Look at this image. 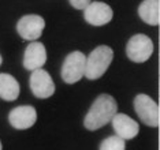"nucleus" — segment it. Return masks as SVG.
Wrapping results in <instances>:
<instances>
[{
    "instance_id": "9d476101",
    "label": "nucleus",
    "mask_w": 160,
    "mask_h": 150,
    "mask_svg": "<svg viewBox=\"0 0 160 150\" xmlns=\"http://www.w3.org/2000/svg\"><path fill=\"white\" fill-rule=\"evenodd\" d=\"M47 61V51L41 42L32 41L25 49L23 53V67L29 71L41 68Z\"/></svg>"
},
{
    "instance_id": "f257e3e1",
    "label": "nucleus",
    "mask_w": 160,
    "mask_h": 150,
    "mask_svg": "<svg viewBox=\"0 0 160 150\" xmlns=\"http://www.w3.org/2000/svg\"><path fill=\"white\" fill-rule=\"evenodd\" d=\"M118 112V104L110 94H100L94 100L89 112L86 113L83 124L90 131L99 130L111 122L114 115Z\"/></svg>"
},
{
    "instance_id": "f8f14e48",
    "label": "nucleus",
    "mask_w": 160,
    "mask_h": 150,
    "mask_svg": "<svg viewBox=\"0 0 160 150\" xmlns=\"http://www.w3.org/2000/svg\"><path fill=\"white\" fill-rule=\"evenodd\" d=\"M138 15L145 23L158 26L160 23V2L159 0H144L138 7Z\"/></svg>"
},
{
    "instance_id": "f3484780",
    "label": "nucleus",
    "mask_w": 160,
    "mask_h": 150,
    "mask_svg": "<svg viewBox=\"0 0 160 150\" xmlns=\"http://www.w3.org/2000/svg\"><path fill=\"white\" fill-rule=\"evenodd\" d=\"M0 150H2V142H0Z\"/></svg>"
},
{
    "instance_id": "9b49d317",
    "label": "nucleus",
    "mask_w": 160,
    "mask_h": 150,
    "mask_svg": "<svg viewBox=\"0 0 160 150\" xmlns=\"http://www.w3.org/2000/svg\"><path fill=\"white\" fill-rule=\"evenodd\" d=\"M112 127H114L115 133L118 137L122 139H133L136 135L140 133V126L136 120H133L130 116L125 115V113H118L116 112L114 118L111 119Z\"/></svg>"
},
{
    "instance_id": "ddd939ff",
    "label": "nucleus",
    "mask_w": 160,
    "mask_h": 150,
    "mask_svg": "<svg viewBox=\"0 0 160 150\" xmlns=\"http://www.w3.org/2000/svg\"><path fill=\"white\" fill-rule=\"evenodd\" d=\"M21 87L18 80L10 74H0V98L4 101H15L19 97Z\"/></svg>"
},
{
    "instance_id": "f03ea898",
    "label": "nucleus",
    "mask_w": 160,
    "mask_h": 150,
    "mask_svg": "<svg viewBox=\"0 0 160 150\" xmlns=\"http://www.w3.org/2000/svg\"><path fill=\"white\" fill-rule=\"evenodd\" d=\"M114 59V51L107 45H100L92 51L85 63V75L90 80L101 78Z\"/></svg>"
},
{
    "instance_id": "20e7f679",
    "label": "nucleus",
    "mask_w": 160,
    "mask_h": 150,
    "mask_svg": "<svg viewBox=\"0 0 160 150\" xmlns=\"http://www.w3.org/2000/svg\"><path fill=\"white\" fill-rule=\"evenodd\" d=\"M134 109L138 118L149 127H158L160 124L159 105L147 94H138L134 98Z\"/></svg>"
},
{
    "instance_id": "6e6552de",
    "label": "nucleus",
    "mask_w": 160,
    "mask_h": 150,
    "mask_svg": "<svg viewBox=\"0 0 160 150\" xmlns=\"http://www.w3.org/2000/svg\"><path fill=\"white\" fill-rule=\"evenodd\" d=\"M114 12L107 3L103 2H90L83 8V18L92 26H103L111 22Z\"/></svg>"
},
{
    "instance_id": "2eb2a0df",
    "label": "nucleus",
    "mask_w": 160,
    "mask_h": 150,
    "mask_svg": "<svg viewBox=\"0 0 160 150\" xmlns=\"http://www.w3.org/2000/svg\"><path fill=\"white\" fill-rule=\"evenodd\" d=\"M68 2H70V4L74 7V8L83 10L90 3V0H68Z\"/></svg>"
},
{
    "instance_id": "39448f33",
    "label": "nucleus",
    "mask_w": 160,
    "mask_h": 150,
    "mask_svg": "<svg viewBox=\"0 0 160 150\" xmlns=\"http://www.w3.org/2000/svg\"><path fill=\"white\" fill-rule=\"evenodd\" d=\"M126 53L134 63H144L153 53V42L145 34H136L129 40L126 46Z\"/></svg>"
},
{
    "instance_id": "0eeeda50",
    "label": "nucleus",
    "mask_w": 160,
    "mask_h": 150,
    "mask_svg": "<svg viewBox=\"0 0 160 150\" xmlns=\"http://www.w3.org/2000/svg\"><path fill=\"white\" fill-rule=\"evenodd\" d=\"M30 89L37 98H49L55 93V83L51 75L42 68L32 71L30 75Z\"/></svg>"
},
{
    "instance_id": "4468645a",
    "label": "nucleus",
    "mask_w": 160,
    "mask_h": 150,
    "mask_svg": "<svg viewBox=\"0 0 160 150\" xmlns=\"http://www.w3.org/2000/svg\"><path fill=\"white\" fill-rule=\"evenodd\" d=\"M125 149H126L125 139H122L118 135H112V137L105 138L100 145V150H125Z\"/></svg>"
},
{
    "instance_id": "1a4fd4ad",
    "label": "nucleus",
    "mask_w": 160,
    "mask_h": 150,
    "mask_svg": "<svg viewBox=\"0 0 160 150\" xmlns=\"http://www.w3.org/2000/svg\"><path fill=\"white\" fill-rule=\"evenodd\" d=\"M37 120V112L30 105H22L17 107L10 112L8 122L17 130H28L32 126H34Z\"/></svg>"
},
{
    "instance_id": "7ed1b4c3",
    "label": "nucleus",
    "mask_w": 160,
    "mask_h": 150,
    "mask_svg": "<svg viewBox=\"0 0 160 150\" xmlns=\"http://www.w3.org/2000/svg\"><path fill=\"white\" fill-rule=\"evenodd\" d=\"M85 63L86 56L79 51L71 52L64 59L63 67H62V79L68 85L77 83L85 75Z\"/></svg>"
},
{
    "instance_id": "423d86ee",
    "label": "nucleus",
    "mask_w": 160,
    "mask_h": 150,
    "mask_svg": "<svg viewBox=\"0 0 160 150\" xmlns=\"http://www.w3.org/2000/svg\"><path fill=\"white\" fill-rule=\"evenodd\" d=\"M44 27H45L44 18L36 15V14L22 17L17 23L18 34L23 40H28V41H36L37 38L41 37Z\"/></svg>"
},
{
    "instance_id": "dca6fc26",
    "label": "nucleus",
    "mask_w": 160,
    "mask_h": 150,
    "mask_svg": "<svg viewBox=\"0 0 160 150\" xmlns=\"http://www.w3.org/2000/svg\"><path fill=\"white\" fill-rule=\"evenodd\" d=\"M2 61H3V59H2V55H0V65H2Z\"/></svg>"
}]
</instances>
